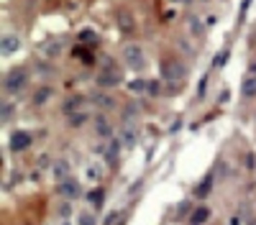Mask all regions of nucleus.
Masks as SVG:
<instances>
[{
    "label": "nucleus",
    "mask_w": 256,
    "mask_h": 225,
    "mask_svg": "<svg viewBox=\"0 0 256 225\" xmlns=\"http://www.w3.org/2000/svg\"><path fill=\"white\" fill-rule=\"evenodd\" d=\"M82 103V97H75V100H67L64 103V113H69V110H75V107Z\"/></svg>",
    "instance_id": "dca6fc26"
},
{
    "label": "nucleus",
    "mask_w": 256,
    "mask_h": 225,
    "mask_svg": "<svg viewBox=\"0 0 256 225\" xmlns=\"http://www.w3.org/2000/svg\"><path fill=\"white\" fill-rule=\"evenodd\" d=\"M123 59H126V64L133 67V69H141V67L146 64L141 46H126V49H123Z\"/></svg>",
    "instance_id": "20e7f679"
},
{
    "label": "nucleus",
    "mask_w": 256,
    "mask_h": 225,
    "mask_svg": "<svg viewBox=\"0 0 256 225\" xmlns=\"http://www.w3.org/2000/svg\"><path fill=\"white\" fill-rule=\"evenodd\" d=\"M80 225H95V218H93V215H87V212H82L80 215Z\"/></svg>",
    "instance_id": "f3484780"
},
{
    "label": "nucleus",
    "mask_w": 256,
    "mask_h": 225,
    "mask_svg": "<svg viewBox=\"0 0 256 225\" xmlns=\"http://www.w3.org/2000/svg\"><path fill=\"white\" fill-rule=\"evenodd\" d=\"M164 79H169V82H182V79H185V67L179 64V61H172V59H167L164 61Z\"/></svg>",
    "instance_id": "39448f33"
},
{
    "label": "nucleus",
    "mask_w": 256,
    "mask_h": 225,
    "mask_svg": "<svg viewBox=\"0 0 256 225\" xmlns=\"http://www.w3.org/2000/svg\"><path fill=\"white\" fill-rule=\"evenodd\" d=\"M172 3H190V0H172Z\"/></svg>",
    "instance_id": "5701e85b"
},
{
    "label": "nucleus",
    "mask_w": 256,
    "mask_h": 225,
    "mask_svg": "<svg viewBox=\"0 0 256 225\" xmlns=\"http://www.w3.org/2000/svg\"><path fill=\"white\" fill-rule=\"evenodd\" d=\"M128 87H131V92H144V90H149V82H144V79H133Z\"/></svg>",
    "instance_id": "ddd939ff"
},
{
    "label": "nucleus",
    "mask_w": 256,
    "mask_h": 225,
    "mask_svg": "<svg viewBox=\"0 0 256 225\" xmlns=\"http://www.w3.org/2000/svg\"><path fill=\"white\" fill-rule=\"evenodd\" d=\"M80 39H82V41H95V31H90V29H85V31H82V33H80Z\"/></svg>",
    "instance_id": "6ab92c4d"
},
{
    "label": "nucleus",
    "mask_w": 256,
    "mask_h": 225,
    "mask_svg": "<svg viewBox=\"0 0 256 225\" xmlns=\"http://www.w3.org/2000/svg\"><path fill=\"white\" fill-rule=\"evenodd\" d=\"M87 202L93 205L95 210H97V208H103V202H105V192H103V190H93V192L87 195Z\"/></svg>",
    "instance_id": "9d476101"
},
{
    "label": "nucleus",
    "mask_w": 256,
    "mask_h": 225,
    "mask_svg": "<svg viewBox=\"0 0 256 225\" xmlns=\"http://www.w3.org/2000/svg\"><path fill=\"white\" fill-rule=\"evenodd\" d=\"M95 125H97V133H100V136H108V133H111V131H108V123H105L103 118H95Z\"/></svg>",
    "instance_id": "2eb2a0df"
},
{
    "label": "nucleus",
    "mask_w": 256,
    "mask_h": 225,
    "mask_svg": "<svg viewBox=\"0 0 256 225\" xmlns=\"http://www.w3.org/2000/svg\"><path fill=\"white\" fill-rule=\"evenodd\" d=\"M59 195L67 197V200H77V197H80V184L75 182V179H62Z\"/></svg>",
    "instance_id": "423d86ee"
},
{
    "label": "nucleus",
    "mask_w": 256,
    "mask_h": 225,
    "mask_svg": "<svg viewBox=\"0 0 256 225\" xmlns=\"http://www.w3.org/2000/svg\"><path fill=\"white\" fill-rule=\"evenodd\" d=\"M149 92L151 95H159V82H149Z\"/></svg>",
    "instance_id": "aec40b11"
},
{
    "label": "nucleus",
    "mask_w": 256,
    "mask_h": 225,
    "mask_svg": "<svg viewBox=\"0 0 256 225\" xmlns=\"http://www.w3.org/2000/svg\"><path fill=\"white\" fill-rule=\"evenodd\" d=\"M95 100H97L100 105H113V100H111V97H103V95H100V97H95Z\"/></svg>",
    "instance_id": "412c9836"
},
{
    "label": "nucleus",
    "mask_w": 256,
    "mask_h": 225,
    "mask_svg": "<svg viewBox=\"0 0 256 225\" xmlns=\"http://www.w3.org/2000/svg\"><path fill=\"white\" fill-rule=\"evenodd\" d=\"M121 79H123V77H121V72H118V67H115V64H113V67L108 64V67L97 75V85H103V87H115Z\"/></svg>",
    "instance_id": "7ed1b4c3"
},
{
    "label": "nucleus",
    "mask_w": 256,
    "mask_h": 225,
    "mask_svg": "<svg viewBox=\"0 0 256 225\" xmlns=\"http://www.w3.org/2000/svg\"><path fill=\"white\" fill-rule=\"evenodd\" d=\"M241 92H243V97H254V95H256V77H246V79H243Z\"/></svg>",
    "instance_id": "9b49d317"
},
{
    "label": "nucleus",
    "mask_w": 256,
    "mask_h": 225,
    "mask_svg": "<svg viewBox=\"0 0 256 225\" xmlns=\"http://www.w3.org/2000/svg\"><path fill=\"white\" fill-rule=\"evenodd\" d=\"M49 92H51L49 87H41V90H39V95H36V103H44V100L49 97Z\"/></svg>",
    "instance_id": "a211bd4d"
},
{
    "label": "nucleus",
    "mask_w": 256,
    "mask_h": 225,
    "mask_svg": "<svg viewBox=\"0 0 256 225\" xmlns=\"http://www.w3.org/2000/svg\"><path fill=\"white\" fill-rule=\"evenodd\" d=\"M118 26H121L123 33H133L136 21H133V15H131V11H128V8H121V11H118Z\"/></svg>",
    "instance_id": "0eeeda50"
},
{
    "label": "nucleus",
    "mask_w": 256,
    "mask_h": 225,
    "mask_svg": "<svg viewBox=\"0 0 256 225\" xmlns=\"http://www.w3.org/2000/svg\"><path fill=\"white\" fill-rule=\"evenodd\" d=\"M8 115H11V105L3 103V120H8Z\"/></svg>",
    "instance_id": "4be33fe9"
},
{
    "label": "nucleus",
    "mask_w": 256,
    "mask_h": 225,
    "mask_svg": "<svg viewBox=\"0 0 256 225\" xmlns=\"http://www.w3.org/2000/svg\"><path fill=\"white\" fill-rule=\"evenodd\" d=\"M115 159H118V141H113L111 146H108V161L115 164Z\"/></svg>",
    "instance_id": "4468645a"
},
{
    "label": "nucleus",
    "mask_w": 256,
    "mask_h": 225,
    "mask_svg": "<svg viewBox=\"0 0 256 225\" xmlns=\"http://www.w3.org/2000/svg\"><path fill=\"white\" fill-rule=\"evenodd\" d=\"M29 146H31V133H26V131H16V133H11L8 149H11L13 154H18V151H26Z\"/></svg>",
    "instance_id": "f03ea898"
},
{
    "label": "nucleus",
    "mask_w": 256,
    "mask_h": 225,
    "mask_svg": "<svg viewBox=\"0 0 256 225\" xmlns=\"http://www.w3.org/2000/svg\"><path fill=\"white\" fill-rule=\"evenodd\" d=\"M26 69H21V67H16V69H11L5 75V82H3V87H5V92H21V90L26 87Z\"/></svg>",
    "instance_id": "f257e3e1"
},
{
    "label": "nucleus",
    "mask_w": 256,
    "mask_h": 225,
    "mask_svg": "<svg viewBox=\"0 0 256 225\" xmlns=\"http://www.w3.org/2000/svg\"><path fill=\"white\" fill-rule=\"evenodd\" d=\"M251 72H256V64H254V67H251Z\"/></svg>",
    "instance_id": "b1692460"
},
{
    "label": "nucleus",
    "mask_w": 256,
    "mask_h": 225,
    "mask_svg": "<svg viewBox=\"0 0 256 225\" xmlns=\"http://www.w3.org/2000/svg\"><path fill=\"white\" fill-rule=\"evenodd\" d=\"M208 218H210V210L208 208H197L195 212H192V225H203Z\"/></svg>",
    "instance_id": "f8f14e48"
},
{
    "label": "nucleus",
    "mask_w": 256,
    "mask_h": 225,
    "mask_svg": "<svg viewBox=\"0 0 256 225\" xmlns=\"http://www.w3.org/2000/svg\"><path fill=\"white\" fill-rule=\"evenodd\" d=\"M210 190H213V174H208L203 182H200L195 187V197H200V200H205V197L210 195Z\"/></svg>",
    "instance_id": "1a4fd4ad"
},
{
    "label": "nucleus",
    "mask_w": 256,
    "mask_h": 225,
    "mask_svg": "<svg viewBox=\"0 0 256 225\" xmlns=\"http://www.w3.org/2000/svg\"><path fill=\"white\" fill-rule=\"evenodd\" d=\"M18 46H21V41H18V36H13V33H5L3 41H0V51H3V57H11V54H16Z\"/></svg>",
    "instance_id": "6e6552de"
}]
</instances>
